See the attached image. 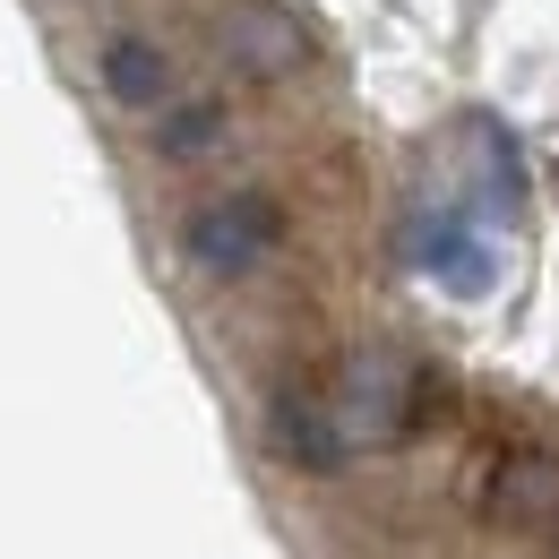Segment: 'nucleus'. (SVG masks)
Here are the masks:
<instances>
[{
    "label": "nucleus",
    "instance_id": "nucleus-1",
    "mask_svg": "<svg viewBox=\"0 0 559 559\" xmlns=\"http://www.w3.org/2000/svg\"><path fill=\"white\" fill-rule=\"evenodd\" d=\"M276 241H284V215L259 190H224V199H199L181 215V250H190L199 276H250V267H267Z\"/></svg>",
    "mask_w": 559,
    "mask_h": 559
},
{
    "label": "nucleus",
    "instance_id": "nucleus-2",
    "mask_svg": "<svg viewBox=\"0 0 559 559\" xmlns=\"http://www.w3.org/2000/svg\"><path fill=\"white\" fill-rule=\"evenodd\" d=\"M215 52L250 78V86H276V78H293L310 61V35H301V17L276 9V0H233V9L215 17Z\"/></svg>",
    "mask_w": 559,
    "mask_h": 559
},
{
    "label": "nucleus",
    "instance_id": "nucleus-3",
    "mask_svg": "<svg viewBox=\"0 0 559 559\" xmlns=\"http://www.w3.org/2000/svg\"><path fill=\"white\" fill-rule=\"evenodd\" d=\"M490 525H551L559 516V456L551 448H490L474 483Z\"/></svg>",
    "mask_w": 559,
    "mask_h": 559
},
{
    "label": "nucleus",
    "instance_id": "nucleus-4",
    "mask_svg": "<svg viewBox=\"0 0 559 559\" xmlns=\"http://www.w3.org/2000/svg\"><path fill=\"white\" fill-rule=\"evenodd\" d=\"M267 439H276L284 465H301V474H336L353 456L345 421L328 405V388H276V405H267Z\"/></svg>",
    "mask_w": 559,
    "mask_h": 559
},
{
    "label": "nucleus",
    "instance_id": "nucleus-5",
    "mask_svg": "<svg viewBox=\"0 0 559 559\" xmlns=\"http://www.w3.org/2000/svg\"><path fill=\"white\" fill-rule=\"evenodd\" d=\"M95 78H104V95H112L121 112H164V104H173V52H164L155 35H104Z\"/></svg>",
    "mask_w": 559,
    "mask_h": 559
},
{
    "label": "nucleus",
    "instance_id": "nucleus-6",
    "mask_svg": "<svg viewBox=\"0 0 559 559\" xmlns=\"http://www.w3.org/2000/svg\"><path fill=\"white\" fill-rule=\"evenodd\" d=\"M233 130V104H215V95H190V104H164V121H155V155H173V164H199L215 155Z\"/></svg>",
    "mask_w": 559,
    "mask_h": 559
},
{
    "label": "nucleus",
    "instance_id": "nucleus-7",
    "mask_svg": "<svg viewBox=\"0 0 559 559\" xmlns=\"http://www.w3.org/2000/svg\"><path fill=\"white\" fill-rule=\"evenodd\" d=\"M551 559H559V551H551Z\"/></svg>",
    "mask_w": 559,
    "mask_h": 559
}]
</instances>
